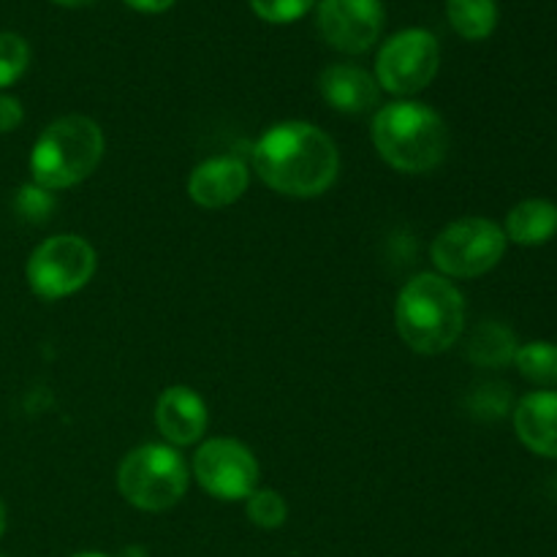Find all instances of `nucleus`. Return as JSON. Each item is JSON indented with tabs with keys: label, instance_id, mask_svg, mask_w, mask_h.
<instances>
[{
	"label": "nucleus",
	"instance_id": "nucleus-1",
	"mask_svg": "<svg viewBox=\"0 0 557 557\" xmlns=\"http://www.w3.org/2000/svg\"><path fill=\"white\" fill-rule=\"evenodd\" d=\"M256 174L272 190L294 199H313L332 188L341 156L330 136L310 123L272 125L253 147Z\"/></svg>",
	"mask_w": 557,
	"mask_h": 557
},
{
	"label": "nucleus",
	"instance_id": "nucleus-2",
	"mask_svg": "<svg viewBox=\"0 0 557 557\" xmlns=\"http://www.w3.org/2000/svg\"><path fill=\"white\" fill-rule=\"evenodd\" d=\"M397 332L417 354H444L466 330V302L451 281L441 275H417L403 286L395 305Z\"/></svg>",
	"mask_w": 557,
	"mask_h": 557
},
{
	"label": "nucleus",
	"instance_id": "nucleus-3",
	"mask_svg": "<svg viewBox=\"0 0 557 557\" xmlns=\"http://www.w3.org/2000/svg\"><path fill=\"white\" fill-rule=\"evenodd\" d=\"M373 145L397 172L424 174L446 158L449 128L441 114L424 103L395 101L375 112Z\"/></svg>",
	"mask_w": 557,
	"mask_h": 557
},
{
	"label": "nucleus",
	"instance_id": "nucleus-4",
	"mask_svg": "<svg viewBox=\"0 0 557 557\" xmlns=\"http://www.w3.org/2000/svg\"><path fill=\"white\" fill-rule=\"evenodd\" d=\"M101 158L103 131L96 120L69 114L49 123L38 136L30 156V172L41 188L63 190L90 177Z\"/></svg>",
	"mask_w": 557,
	"mask_h": 557
},
{
	"label": "nucleus",
	"instance_id": "nucleus-5",
	"mask_svg": "<svg viewBox=\"0 0 557 557\" xmlns=\"http://www.w3.org/2000/svg\"><path fill=\"white\" fill-rule=\"evenodd\" d=\"M188 466L172 446L147 444L131 451L117 471V490L141 511H166L188 490Z\"/></svg>",
	"mask_w": 557,
	"mask_h": 557
},
{
	"label": "nucleus",
	"instance_id": "nucleus-6",
	"mask_svg": "<svg viewBox=\"0 0 557 557\" xmlns=\"http://www.w3.org/2000/svg\"><path fill=\"white\" fill-rule=\"evenodd\" d=\"M506 253V234L487 218H462L433 243V261L449 277H479Z\"/></svg>",
	"mask_w": 557,
	"mask_h": 557
},
{
	"label": "nucleus",
	"instance_id": "nucleus-7",
	"mask_svg": "<svg viewBox=\"0 0 557 557\" xmlns=\"http://www.w3.org/2000/svg\"><path fill=\"white\" fill-rule=\"evenodd\" d=\"M96 272V250L76 234H60L38 245L27 261V283L41 299H63L87 286Z\"/></svg>",
	"mask_w": 557,
	"mask_h": 557
},
{
	"label": "nucleus",
	"instance_id": "nucleus-8",
	"mask_svg": "<svg viewBox=\"0 0 557 557\" xmlns=\"http://www.w3.org/2000/svg\"><path fill=\"white\" fill-rule=\"evenodd\" d=\"M441 65V49L433 33L411 27L381 47L375 60V82L395 96H413L435 79Z\"/></svg>",
	"mask_w": 557,
	"mask_h": 557
},
{
	"label": "nucleus",
	"instance_id": "nucleus-9",
	"mask_svg": "<svg viewBox=\"0 0 557 557\" xmlns=\"http://www.w3.org/2000/svg\"><path fill=\"white\" fill-rule=\"evenodd\" d=\"M194 476L212 498L248 500L259 484V462L239 441L212 438L196 451Z\"/></svg>",
	"mask_w": 557,
	"mask_h": 557
},
{
	"label": "nucleus",
	"instance_id": "nucleus-10",
	"mask_svg": "<svg viewBox=\"0 0 557 557\" xmlns=\"http://www.w3.org/2000/svg\"><path fill=\"white\" fill-rule=\"evenodd\" d=\"M384 27L381 0H321L319 30L330 47L346 54H362L379 41Z\"/></svg>",
	"mask_w": 557,
	"mask_h": 557
},
{
	"label": "nucleus",
	"instance_id": "nucleus-11",
	"mask_svg": "<svg viewBox=\"0 0 557 557\" xmlns=\"http://www.w3.org/2000/svg\"><path fill=\"white\" fill-rule=\"evenodd\" d=\"M248 166L239 158H210V161L199 163L190 174L188 196L199 207L221 210V207L234 205L248 190Z\"/></svg>",
	"mask_w": 557,
	"mask_h": 557
},
{
	"label": "nucleus",
	"instance_id": "nucleus-12",
	"mask_svg": "<svg viewBox=\"0 0 557 557\" xmlns=\"http://www.w3.org/2000/svg\"><path fill=\"white\" fill-rule=\"evenodd\" d=\"M156 422L163 438L174 446H190L205 435V400L188 386H169L156 406Z\"/></svg>",
	"mask_w": 557,
	"mask_h": 557
},
{
	"label": "nucleus",
	"instance_id": "nucleus-13",
	"mask_svg": "<svg viewBox=\"0 0 557 557\" xmlns=\"http://www.w3.org/2000/svg\"><path fill=\"white\" fill-rule=\"evenodd\" d=\"M319 90L324 101L343 114H368L381 101V85L359 65H330L319 76Z\"/></svg>",
	"mask_w": 557,
	"mask_h": 557
},
{
	"label": "nucleus",
	"instance_id": "nucleus-14",
	"mask_svg": "<svg viewBox=\"0 0 557 557\" xmlns=\"http://www.w3.org/2000/svg\"><path fill=\"white\" fill-rule=\"evenodd\" d=\"M515 430L533 455L557 460V392L542 389L522 397L515 408Z\"/></svg>",
	"mask_w": 557,
	"mask_h": 557
},
{
	"label": "nucleus",
	"instance_id": "nucleus-15",
	"mask_svg": "<svg viewBox=\"0 0 557 557\" xmlns=\"http://www.w3.org/2000/svg\"><path fill=\"white\" fill-rule=\"evenodd\" d=\"M504 234L515 239L517 245H528V248L549 243L557 234V207L547 199L520 201L506 218Z\"/></svg>",
	"mask_w": 557,
	"mask_h": 557
},
{
	"label": "nucleus",
	"instance_id": "nucleus-16",
	"mask_svg": "<svg viewBox=\"0 0 557 557\" xmlns=\"http://www.w3.org/2000/svg\"><path fill=\"white\" fill-rule=\"evenodd\" d=\"M517 354V337L509 326L495 324V321H484L476 326L468 346V357L482 368H504L515 359Z\"/></svg>",
	"mask_w": 557,
	"mask_h": 557
},
{
	"label": "nucleus",
	"instance_id": "nucleus-17",
	"mask_svg": "<svg viewBox=\"0 0 557 557\" xmlns=\"http://www.w3.org/2000/svg\"><path fill=\"white\" fill-rule=\"evenodd\" d=\"M446 16L462 38L482 41L498 25V3L495 0H446Z\"/></svg>",
	"mask_w": 557,
	"mask_h": 557
},
{
	"label": "nucleus",
	"instance_id": "nucleus-18",
	"mask_svg": "<svg viewBox=\"0 0 557 557\" xmlns=\"http://www.w3.org/2000/svg\"><path fill=\"white\" fill-rule=\"evenodd\" d=\"M517 370L522 373V379H528L531 384L544 386V389H555L557 386V346L547 341L528 343V346L517 348L515 354Z\"/></svg>",
	"mask_w": 557,
	"mask_h": 557
},
{
	"label": "nucleus",
	"instance_id": "nucleus-19",
	"mask_svg": "<svg viewBox=\"0 0 557 557\" xmlns=\"http://www.w3.org/2000/svg\"><path fill=\"white\" fill-rule=\"evenodd\" d=\"M30 65V47L16 33H0V90L14 85Z\"/></svg>",
	"mask_w": 557,
	"mask_h": 557
},
{
	"label": "nucleus",
	"instance_id": "nucleus-20",
	"mask_svg": "<svg viewBox=\"0 0 557 557\" xmlns=\"http://www.w3.org/2000/svg\"><path fill=\"white\" fill-rule=\"evenodd\" d=\"M248 517L253 525L275 531V528H281L288 517L286 500L277 493H272V490H256L248 498Z\"/></svg>",
	"mask_w": 557,
	"mask_h": 557
},
{
	"label": "nucleus",
	"instance_id": "nucleus-21",
	"mask_svg": "<svg viewBox=\"0 0 557 557\" xmlns=\"http://www.w3.org/2000/svg\"><path fill=\"white\" fill-rule=\"evenodd\" d=\"M315 5V0H250V9L256 16L272 25H286V22L299 20Z\"/></svg>",
	"mask_w": 557,
	"mask_h": 557
},
{
	"label": "nucleus",
	"instance_id": "nucleus-22",
	"mask_svg": "<svg viewBox=\"0 0 557 557\" xmlns=\"http://www.w3.org/2000/svg\"><path fill=\"white\" fill-rule=\"evenodd\" d=\"M16 212H20L25 221L30 223H44L49 218V212L54 210V196L52 190L41 188V185H25V188H20V194H16Z\"/></svg>",
	"mask_w": 557,
	"mask_h": 557
},
{
	"label": "nucleus",
	"instance_id": "nucleus-23",
	"mask_svg": "<svg viewBox=\"0 0 557 557\" xmlns=\"http://www.w3.org/2000/svg\"><path fill=\"white\" fill-rule=\"evenodd\" d=\"M509 403H511V395L506 386H482V389L476 392V397H473V411L479 413V417H504L506 411H509Z\"/></svg>",
	"mask_w": 557,
	"mask_h": 557
},
{
	"label": "nucleus",
	"instance_id": "nucleus-24",
	"mask_svg": "<svg viewBox=\"0 0 557 557\" xmlns=\"http://www.w3.org/2000/svg\"><path fill=\"white\" fill-rule=\"evenodd\" d=\"M22 117H25V112H22V103L16 101L14 96H5V92H0V134H9V131L20 128Z\"/></svg>",
	"mask_w": 557,
	"mask_h": 557
},
{
	"label": "nucleus",
	"instance_id": "nucleus-25",
	"mask_svg": "<svg viewBox=\"0 0 557 557\" xmlns=\"http://www.w3.org/2000/svg\"><path fill=\"white\" fill-rule=\"evenodd\" d=\"M131 9L141 11V14H161V11L172 9L174 0H125Z\"/></svg>",
	"mask_w": 557,
	"mask_h": 557
},
{
	"label": "nucleus",
	"instance_id": "nucleus-26",
	"mask_svg": "<svg viewBox=\"0 0 557 557\" xmlns=\"http://www.w3.org/2000/svg\"><path fill=\"white\" fill-rule=\"evenodd\" d=\"M58 5H65V9H79V5H90L96 0H54Z\"/></svg>",
	"mask_w": 557,
	"mask_h": 557
},
{
	"label": "nucleus",
	"instance_id": "nucleus-27",
	"mask_svg": "<svg viewBox=\"0 0 557 557\" xmlns=\"http://www.w3.org/2000/svg\"><path fill=\"white\" fill-rule=\"evenodd\" d=\"M3 531H5V506L3 500H0V536H3Z\"/></svg>",
	"mask_w": 557,
	"mask_h": 557
},
{
	"label": "nucleus",
	"instance_id": "nucleus-28",
	"mask_svg": "<svg viewBox=\"0 0 557 557\" xmlns=\"http://www.w3.org/2000/svg\"><path fill=\"white\" fill-rule=\"evenodd\" d=\"M74 557H107V555H98V553H82V555H74Z\"/></svg>",
	"mask_w": 557,
	"mask_h": 557
},
{
	"label": "nucleus",
	"instance_id": "nucleus-29",
	"mask_svg": "<svg viewBox=\"0 0 557 557\" xmlns=\"http://www.w3.org/2000/svg\"><path fill=\"white\" fill-rule=\"evenodd\" d=\"M0 557H3V555H0Z\"/></svg>",
	"mask_w": 557,
	"mask_h": 557
}]
</instances>
